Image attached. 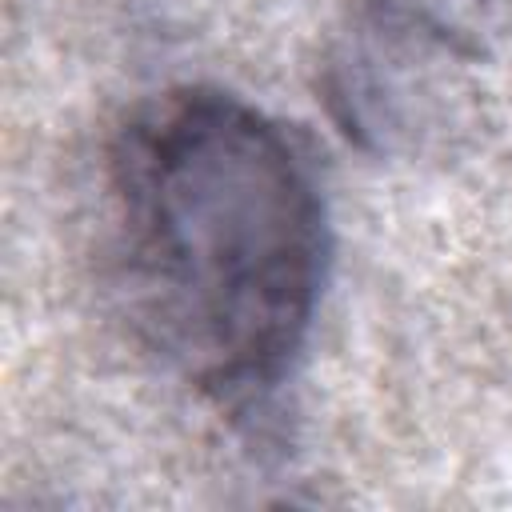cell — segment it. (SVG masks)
<instances>
[{
    "label": "cell",
    "mask_w": 512,
    "mask_h": 512,
    "mask_svg": "<svg viewBox=\"0 0 512 512\" xmlns=\"http://www.w3.org/2000/svg\"><path fill=\"white\" fill-rule=\"evenodd\" d=\"M108 192L136 332L220 400L276 388L328 252L312 160L284 124L224 92H168L120 128Z\"/></svg>",
    "instance_id": "1"
}]
</instances>
